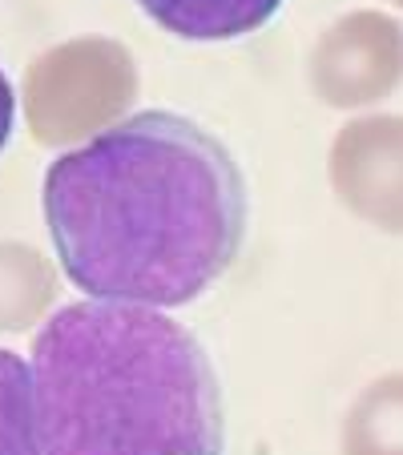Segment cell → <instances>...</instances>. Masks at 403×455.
<instances>
[{
	"label": "cell",
	"instance_id": "1",
	"mask_svg": "<svg viewBox=\"0 0 403 455\" xmlns=\"http://www.w3.org/2000/svg\"><path fill=\"white\" fill-rule=\"evenodd\" d=\"M41 198L73 286L157 310L202 299L238 258L250 218L234 154L165 109L121 117L60 154Z\"/></svg>",
	"mask_w": 403,
	"mask_h": 455
},
{
	"label": "cell",
	"instance_id": "2",
	"mask_svg": "<svg viewBox=\"0 0 403 455\" xmlns=\"http://www.w3.org/2000/svg\"><path fill=\"white\" fill-rule=\"evenodd\" d=\"M41 455H222V383L189 327L157 307L85 299L33 339Z\"/></svg>",
	"mask_w": 403,
	"mask_h": 455
},
{
	"label": "cell",
	"instance_id": "3",
	"mask_svg": "<svg viewBox=\"0 0 403 455\" xmlns=\"http://www.w3.org/2000/svg\"><path fill=\"white\" fill-rule=\"evenodd\" d=\"M138 97L133 57L117 41L77 36L41 52L25 73V117L41 146L89 141Z\"/></svg>",
	"mask_w": 403,
	"mask_h": 455
},
{
	"label": "cell",
	"instance_id": "4",
	"mask_svg": "<svg viewBox=\"0 0 403 455\" xmlns=\"http://www.w3.org/2000/svg\"><path fill=\"white\" fill-rule=\"evenodd\" d=\"M310 85L334 109L375 105L399 85V25L379 12H355L318 41Z\"/></svg>",
	"mask_w": 403,
	"mask_h": 455
},
{
	"label": "cell",
	"instance_id": "5",
	"mask_svg": "<svg viewBox=\"0 0 403 455\" xmlns=\"http://www.w3.org/2000/svg\"><path fill=\"white\" fill-rule=\"evenodd\" d=\"M331 181L351 214L399 230V117H363L334 138Z\"/></svg>",
	"mask_w": 403,
	"mask_h": 455
},
{
	"label": "cell",
	"instance_id": "6",
	"mask_svg": "<svg viewBox=\"0 0 403 455\" xmlns=\"http://www.w3.org/2000/svg\"><path fill=\"white\" fill-rule=\"evenodd\" d=\"M141 12L181 41H234L283 9V0H138Z\"/></svg>",
	"mask_w": 403,
	"mask_h": 455
},
{
	"label": "cell",
	"instance_id": "7",
	"mask_svg": "<svg viewBox=\"0 0 403 455\" xmlns=\"http://www.w3.org/2000/svg\"><path fill=\"white\" fill-rule=\"evenodd\" d=\"M57 294V270L33 246L0 242V335L28 331Z\"/></svg>",
	"mask_w": 403,
	"mask_h": 455
},
{
	"label": "cell",
	"instance_id": "8",
	"mask_svg": "<svg viewBox=\"0 0 403 455\" xmlns=\"http://www.w3.org/2000/svg\"><path fill=\"white\" fill-rule=\"evenodd\" d=\"M343 455H399V375L367 387L347 411Z\"/></svg>",
	"mask_w": 403,
	"mask_h": 455
},
{
	"label": "cell",
	"instance_id": "9",
	"mask_svg": "<svg viewBox=\"0 0 403 455\" xmlns=\"http://www.w3.org/2000/svg\"><path fill=\"white\" fill-rule=\"evenodd\" d=\"M0 455H41L33 375H28V363L4 347H0Z\"/></svg>",
	"mask_w": 403,
	"mask_h": 455
},
{
	"label": "cell",
	"instance_id": "10",
	"mask_svg": "<svg viewBox=\"0 0 403 455\" xmlns=\"http://www.w3.org/2000/svg\"><path fill=\"white\" fill-rule=\"evenodd\" d=\"M12 113H17V97H12V85L0 69V154L9 146V133H12Z\"/></svg>",
	"mask_w": 403,
	"mask_h": 455
}]
</instances>
